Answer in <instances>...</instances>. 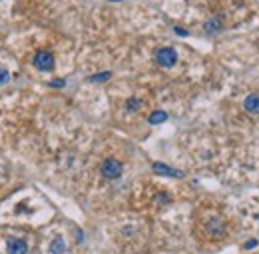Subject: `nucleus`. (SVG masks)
<instances>
[{
  "label": "nucleus",
  "instance_id": "obj_6",
  "mask_svg": "<svg viewBox=\"0 0 259 254\" xmlns=\"http://www.w3.org/2000/svg\"><path fill=\"white\" fill-rule=\"evenodd\" d=\"M152 170H154L156 174H160V176H174V178H182V176H184V172L174 170V168H170V166H166V164H162V162H154Z\"/></svg>",
  "mask_w": 259,
  "mask_h": 254
},
{
  "label": "nucleus",
  "instance_id": "obj_17",
  "mask_svg": "<svg viewBox=\"0 0 259 254\" xmlns=\"http://www.w3.org/2000/svg\"><path fill=\"white\" fill-rule=\"evenodd\" d=\"M112 2H120V0H112Z\"/></svg>",
  "mask_w": 259,
  "mask_h": 254
},
{
  "label": "nucleus",
  "instance_id": "obj_10",
  "mask_svg": "<svg viewBox=\"0 0 259 254\" xmlns=\"http://www.w3.org/2000/svg\"><path fill=\"white\" fill-rule=\"evenodd\" d=\"M64 250H66V246H64V240H62V238H56V240L52 242V246H50V252H52V254H64Z\"/></svg>",
  "mask_w": 259,
  "mask_h": 254
},
{
  "label": "nucleus",
  "instance_id": "obj_4",
  "mask_svg": "<svg viewBox=\"0 0 259 254\" xmlns=\"http://www.w3.org/2000/svg\"><path fill=\"white\" fill-rule=\"evenodd\" d=\"M205 232H207V236L213 238V240L221 238V236L225 234V224H223V220H221V218H209V220L205 222Z\"/></svg>",
  "mask_w": 259,
  "mask_h": 254
},
{
  "label": "nucleus",
  "instance_id": "obj_9",
  "mask_svg": "<svg viewBox=\"0 0 259 254\" xmlns=\"http://www.w3.org/2000/svg\"><path fill=\"white\" fill-rule=\"evenodd\" d=\"M148 120H150V124H162V122L168 120V112H164V110H156V112L150 114Z\"/></svg>",
  "mask_w": 259,
  "mask_h": 254
},
{
  "label": "nucleus",
  "instance_id": "obj_12",
  "mask_svg": "<svg viewBox=\"0 0 259 254\" xmlns=\"http://www.w3.org/2000/svg\"><path fill=\"white\" fill-rule=\"evenodd\" d=\"M8 82H10V72H8L6 68L0 66V86H2V84H8Z\"/></svg>",
  "mask_w": 259,
  "mask_h": 254
},
{
  "label": "nucleus",
  "instance_id": "obj_16",
  "mask_svg": "<svg viewBox=\"0 0 259 254\" xmlns=\"http://www.w3.org/2000/svg\"><path fill=\"white\" fill-rule=\"evenodd\" d=\"M255 244H257V240H251V242H247V244H245V248H253Z\"/></svg>",
  "mask_w": 259,
  "mask_h": 254
},
{
  "label": "nucleus",
  "instance_id": "obj_11",
  "mask_svg": "<svg viewBox=\"0 0 259 254\" xmlns=\"http://www.w3.org/2000/svg\"><path fill=\"white\" fill-rule=\"evenodd\" d=\"M140 106H142V102H140L138 98H134V96L130 98L128 102H126V110H128V112H136V110H138Z\"/></svg>",
  "mask_w": 259,
  "mask_h": 254
},
{
  "label": "nucleus",
  "instance_id": "obj_13",
  "mask_svg": "<svg viewBox=\"0 0 259 254\" xmlns=\"http://www.w3.org/2000/svg\"><path fill=\"white\" fill-rule=\"evenodd\" d=\"M110 76H112L110 72H102V74H94V76H90V80H92V82H106Z\"/></svg>",
  "mask_w": 259,
  "mask_h": 254
},
{
  "label": "nucleus",
  "instance_id": "obj_7",
  "mask_svg": "<svg viewBox=\"0 0 259 254\" xmlns=\"http://www.w3.org/2000/svg\"><path fill=\"white\" fill-rule=\"evenodd\" d=\"M243 108L249 114H259V94H249L243 100Z\"/></svg>",
  "mask_w": 259,
  "mask_h": 254
},
{
  "label": "nucleus",
  "instance_id": "obj_5",
  "mask_svg": "<svg viewBox=\"0 0 259 254\" xmlns=\"http://www.w3.org/2000/svg\"><path fill=\"white\" fill-rule=\"evenodd\" d=\"M6 248H8V254H26L28 252V244L22 238H8Z\"/></svg>",
  "mask_w": 259,
  "mask_h": 254
},
{
  "label": "nucleus",
  "instance_id": "obj_2",
  "mask_svg": "<svg viewBox=\"0 0 259 254\" xmlns=\"http://www.w3.org/2000/svg\"><path fill=\"white\" fill-rule=\"evenodd\" d=\"M156 64H160L162 68H172L176 62H178V52L170 46H164V48H158L156 50Z\"/></svg>",
  "mask_w": 259,
  "mask_h": 254
},
{
  "label": "nucleus",
  "instance_id": "obj_8",
  "mask_svg": "<svg viewBox=\"0 0 259 254\" xmlns=\"http://www.w3.org/2000/svg\"><path fill=\"white\" fill-rule=\"evenodd\" d=\"M219 30H221V20H219V18H209V20L205 22V32L215 34V32H219Z\"/></svg>",
  "mask_w": 259,
  "mask_h": 254
},
{
  "label": "nucleus",
  "instance_id": "obj_3",
  "mask_svg": "<svg viewBox=\"0 0 259 254\" xmlns=\"http://www.w3.org/2000/svg\"><path fill=\"white\" fill-rule=\"evenodd\" d=\"M32 64H34L38 70H42V72H50V70L54 68V56H52L48 50H40V52L34 54Z\"/></svg>",
  "mask_w": 259,
  "mask_h": 254
},
{
  "label": "nucleus",
  "instance_id": "obj_1",
  "mask_svg": "<svg viewBox=\"0 0 259 254\" xmlns=\"http://www.w3.org/2000/svg\"><path fill=\"white\" fill-rule=\"evenodd\" d=\"M122 170H124V166H122V162L116 160V158H106V160L102 162V166H100V174H102L104 178H108V180L120 178V176H122Z\"/></svg>",
  "mask_w": 259,
  "mask_h": 254
},
{
  "label": "nucleus",
  "instance_id": "obj_15",
  "mask_svg": "<svg viewBox=\"0 0 259 254\" xmlns=\"http://www.w3.org/2000/svg\"><path fill=\"white\" fill-rule=\"evenodd\" d=\"M174 30H176V32H178L180 36H188V30H184V28H180V26H176Z\"/></svg>",
  "mask_w": 259,
  "mask_h": 254
},
{
  "label": "nucleus",
  "instance_id": "obj_14",
  "mask_svg": "<svg viewBox=\"0 0 259 254\" xmlns=\"http://www.w3.org/2000/svg\"><path fill=\"white\" fill-rule=\"evenodd\" d=\"M50 86H54V88L58 86V88H60V86H64V80H62V78H58V80H54V82H50Z\"/></svg>",
  "mask_w": 259,
  "mask_h": 254
}]
</instances>
